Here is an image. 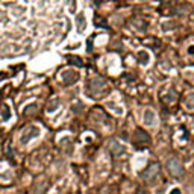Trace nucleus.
<instances>
[{"mask_svg": "<svg viewBox=\"0 0 194 194\" xmlns=\"http://www.w3.org/2000/svg\"><path fill=\"white\" fill-rule=\"evenodd\" d=\"M77 24H79V26H77V29H79L81 32L84 30V24H87L85 23V17H84V14H79V15H77Z\"/></svg>", "mask_w": 194, "mask_h": 194, "instance_id": "1", "label": "nucleus"}, {"mask_svg": "<svg viewBox=\"0 0 194 194\" xmlns=\"http://www.w3.org/2000/svg\"><path fill=\"white\" fill-rule=\"evenodd\" d=\"M192 52H194V46H191V47H189V53H192Z\"/></svg>", "mask_w": 194, "mask_h": 194, "instance_id": "3", "label": "nucleus"}, {"mask_svg": "<svg viewBox=\"0 0 194 194\" xmlns=\"http://www.w3.org/2000/svg\"><path fill=\"white\" fill-rule=\"evenodd\" d=\"M140 58L143 59V61H141L143 64H147V62H149V55H147L146 52H140Z\"/></svg>", "mask_w": 194, "mask_h": 194, "instance_id": "2", "label": "nucleus"}]
</instances>
